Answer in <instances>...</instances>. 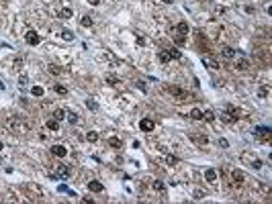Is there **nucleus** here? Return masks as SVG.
Listing matches in <instances>:
<instances>
[{
  "label": "nucleus",
  "mask_w": 272,
  "mask_h": 204,
  "mask_svg": "<svg viewBox=\"0 0 272 204\" xmlns=\"http://www.w3.org/2000/svg\"><path fill=\"white\" fill-rule=\"evenodd\" d=\"M254 137L260 141H270V126H256L254 129Z\"/></svg>",
  "instance_id": "1"
},
{
  "label": "nucleus",
  "mask_w": 272,
  "mask_h": 204,
  "mask_svg": "<svg viewBox=\"0 0 272 204\" xmlns=\"http://www.w3.org/2000/svg\"><path fill=\"white\" fill-rule=\"evenodd\" d=\"M70 178V167L68 165H60L57 174H49V180H68Z\"/></svg>",
  "instance_id": "2"
},
{
  "label": "nucleus",
  "mask_w": 272,
  "mask_h": 204,
  "mask_svg": "<svg viewBox=\"0 0 272 204\" xmlns=\"http://www.w3.org/2000/svg\"><path fill=\"white\" fill-rule=\"evenodd\" d=\"M239 118L238 114V108H233V106H227V110H225V117H223V121L229 122V125H233V122Z\"/></svg>",
  "instance_id": "3"
},
{
  "label": "nucleus",
  "mask_w": 272,
  "mask_h": 204,
  "mask_svg": "<svg viewBox=\"0 0 272 204\" xmlns=\"http://www.w3.org/2000/svg\"><path fill=\"white\" fill-rule=\"evenodd\" d=\"M139 129L143 133H152L153 129H156V122L149 121V118H141V121H139Z\"/></svg>",
  "instance_id": "4"
},
{
  "label": "nucleus",
  "mask_w": 272,
  "mask_h": 204,
  "mask_svg": "<svg viewBox=\"0 0 272 204\" xmlns=\"http://www.w3.org/2000/svg\"><path fill=\"white\" fill-rule=\"evenodd\" d=\"M231 180H233V184H235V186H242L243 182H246V175H243L242 170H233L231 171Z\"/></svg>",
  "instance_id": "5"
},
{
  "label": "nucleus",
  "mask_w": 272,
  "mask_h": 204,
  "mask_svg": "<svg viewBox=\"0 0 272 204\" xmlns=\"http://www.w3.org/2000/svg\"><path fill=\"white\" fill-rule=\"evenodd\" d=\"M25 41H27L29 45H39L41 37L35 33V31H27V33H25Z\"/></svg>",
  "instance_id": "6"
},
{
  "label": "nucleus",
  "mask_w": 272,
  "mask_h": 204,
  "mask_svg": "<svg viewBox=\"0 0 272 204\" xmlns=\"http://www.w3.org/2000/svg\"><path fill=\"white\" fill-rule=\"evenodd\" d=\"M49 151L55 157H66L68 155V147H64V145H53V147H49Z\"/></svg>",
  "instance_id": "7"
},
{
  "label": "nucleus",
  "mask_w": 272,
  "mask_h": 204,
  "mask_svg": "<svg viewBox=\"0 0 272 204\" xmlns=\"http://www.w3.org/2000/svg\"><path fill=\"white\" fill-rule=\"evenodd\" d=\"M201 61H203L205 68H213V69L219 68V61H217V59H213V57H209V55H203V57H201Z\"/></svg>",
  "instance_id": "8"
},
{
  "label": "nucleus",
  "mask_w": 272,
  "mask_h": 204,
  "mask_svg": "<svg viewBox=\"0 0 272 204\" xmlns=\"http://www.w3.org/2000/svg\"><path fill=\"white\" fill-rule=\"evenodd\" d=\"M168 92L172 94V96H176V98H186V96H188L186 90H182V88H178V86H170Z\"/></svg>",
  "instance_id": "9"
},
{
  "label": "nucleus",
  "mask_w": 272,
  "mask_h": 204,
  "mask_svg": "<svg viewBox=\"0 0 272 204\" xmlns=\"http://www.w3.org/2000/svg\"><path fill=\"white\" fill-rule=\"evenodd\" d=\"M221 55H223L225 59H231V57H235V55H238V51H235L233 47H223V49H221Z\"/></svg>",
  "instance_id": "10"
},
{
  "label": "nucleus",
  "mask_w": 272,
  "mask_h": 204,
  "mask_svg": "<svg viewBox=\"0 0 272 204\" xmlns=\"http://www.w3.org/2000/svg\"><path fill=\"white\" fill-rule=\"evenodd\" d=\"M109 147H113V149H121V147H123V141H121L119 137H109Z\"/></svg>",
  "instance_id": "11"
},
{
  "label": "nucleus",
  "mask_w": 272,
  "mask_h": 204,
  "mask_svg": "<svg viewBox=\"0 0 272 204\" xmlns=\"http://www.w3.org/2000/svg\"><path fill=\"white\" fill-rule=\"evenodd\" d=\"M88 190H90V192H102V184L96 182V180H90L88 182Z\"/></svg>",
  "instance_id": "12"
},
{
  "label": "nucleus",
  "mask_w": 272,
  "mask_h": 204,
  "mask_svg": "<svg viewBox=\"0 0 272 204\" xmlns=\"http://www.w3.org/2000/svg\"><path fill=\"white\" fill-rule=\"evenodd\" d=\"M235 68H238V69H246L247 68V59L243 57L239 51H238V63H235Z\"/></svg>",
  "instance_id": "13"
},
{
  "label": "nucleus",
  "mask_w": 272,
  "mask_h": 204,
  "mask_svg": "<svg viewBox=\"0 0 272 204\" xmlns=\"http://www.w3.org/2000/svg\"><path fill=\"white\" fill-rule=\"evenodd\" d=\"M205 180H207L209 184H213V182L217 180V171L215 170H205Z\"/></svg>",
  "instance_id": "14"
},
{
  "label": "nucleus",
  "mask_w": 272,
  "mask_h": 204,
  "mask_svg": "<svg viewBox=\"0 0 272 204\" xmlns=\"http://www.w3.org/2000/svg\"><path fill=\"white\" fill-rule=\"evenodd\" d=\"M45 129H47V131H60V121H47L45 122Z\"/></svg>",
  "instance_id": "15"
},
{
  "label": "nucleus",
  "mask_w": 272,
  "mask_h": 204,
  "mask_svg": "<svg viewBox=\"0 0 272 204\" xmlns=\"http://www.w3.org/2000/svg\"><path fill=\"white\" fill-rule=\"evenodd\" d=\"M176 31H178V33L182 35V37H186V35H188V24L182 20V23H178V24H176Z\"/></svg>",
  "instance_id": "16"
},
{
  "label": "nucleus",
  "mask_w": 272,
  "mask_h": 204,
  "mask_svg": "<svg viewBox=\"0 0 272 204\" xmlns=\"http://www.w3.org/2000/svg\"><path fill=\"white\" fill-rule=\"evenodd\" d=\"M158 57H160V61H162L164 65H166V63H168L170 59H172V57H170V53H168V49H164V51H160V55H158Z\"/></svg>",
  "instance_id": "17"
},
{
  "label": "nucleus",
  "mask_w": 272,
  "mask_h": 204,
  "mask_svg": "<svg viewBox=\"0 0 272 204\" xmlns=\"http://www.w3.org/2000/svg\"><path fill=\"white\" fill-rule=\"evenodd\" d=\"M153 190H156V192H166V184H164L162 180H156L153 182Z\"/></svg>",
  "instance_id": "18"
},
{
  "label": "nucleus",
  "mask_w": 272,
  "mask_h": 204,
  "mask_svg": "<svg viewBox=\"0 0 272 204\" xmlns=\"http://www.w3.org/2000/svg\"><path fill=\"white\" fill-rule=\"evenodd\" d=\"M190 118H194V121H203V112L198 110V108H193V110H190Z\"/></svg>",
  "instance_id": "19"
},
{
  "label": "nucleus",
  "mask_w": 272,
  "mask_h": 204,
  "mask_svg": "<svg viewBox=\"0 0 272 204\" xmlns=\"http://www.w3.org/2000/svg\"><path fill=\"white\" fill-rule=\"evenodd\" d=\"M86 141H90V143L98 141V133H96V131H88V133H86Z\"/></svg>",
  "instance_id": "20"
},
{
  "label": "nucleus",
  "mask_w": 272,
  "mask_h": 204,
  "mask_svg": "<svg viewBox=\"0 0 272 204\" xmlns=\"http://www.w3.org/2000/svg\"><path fill=\"white\" fill-rule=\"evenodd\" d=\"M80 24H82V27H92L94 20H92V16H82V19H80Z\"/></svg>",
  "instance_id": "21"
},
{
  "label": "nucleus",
  "mask_w": 272,
  "mask_h": 204,
  "mask_svg": "<svg viewBox=\"0 0 272 204\" xmlns=\"http://www.w3.org/2000/svg\"><path fill=\"white\" fill-rule=\"evenodd\" d=\"M203 121H207V122H213V121H215V112H213V110H207V112H203Z\"/></svg>",
  "instance_id": "22"
},
{
  "label": "nucleus",
  "mask_w": 272,
  "mask_h": 204,
  "mask_svg": "<svg viewBox=\"0 0 272 204\" xmlns=\"http://www.w3.org/2000/svg\"><path fill=\"white\" fill-rule=\"evenodd\" d=\"M31 92H33V96H37V98H41L45 94V90L41 86H33V90H31Z\"/></svg>",
  "instance_id": "23"
},
{
  "label": "nucleus",
  "mask_w": 272,
  "mask_h": 204,
  "mask_svg": "<svg viewBox=\"0 0 272 204\" xmlns=\"http://www.w3.org/2000/svg\"><path fill=\"white\" fill-rule=\"evenodd\" d=\"M168 53H170V57H172V59H180V49L170 47V49H168Z\"/></svg>",
  "instance_id": "24"
},
{
  "label": "nucleus",
  "mask_w": 272,
  "mask_h": 204,
  "mask_svg": "<svg viewBox=\"0 0 272 204\" xmlns=\"http://www.w3.org/2000/svg\"><path fill=\"white\" fill-rule=\"evenodd\" d=\"M72 15H74V10H72V8H64V10L60 12L61 19H72Z\"/></svg>",
  "instance_id": "25"
},
{
  "label": "nucleus",
  "mask_w": 272,
  "mask_h": 204,
  "mask_svg": "<svg viewBox=\"0 0 272 204\" xmlns=\"http://www.w3.org/2000/svg\"><path fill=\"white\" fill-rule=\"evenodd\" d=\"M205 196H207V192H205V190H201V188L194 190V200H201V198H205Z\"/></svg>",
  "instance_id": "26"
},
{
  "label": "nucleus",
  "mask_w": 272,
  "mask_h": 204,
  "mask_svg": "<svg viewBox=\"0 0 272 204\" xmlns=\"http://www.w3.org/2000/svg\"><path fill=\"white\" fill-rule=\"evenodd\" d=\"M61 39L72 41V39H74V33H72V31H61Z\"/></svg>",
  "instance_id": "27"
},
{
  "label": "nucleus",
  "mask_w": 272,
  "mask_h": 204,
  "mask_svg": "<svg viewBox=\"0 0 272 204\" xmlns=\"http://www.w3.org/2000/svg\"><path fill=\"white\" fill-rule=\"evenodd\" d=\"M53 118H55V121H64V118H66V112L64 110H55L53 112Z\"/></svg>",
  "instance_id": "28"
},
{
  "label": "nucleus",
  "mask_w": 272,
  "mask_h": 204,
  "mask_svg": "<svg viewBox=\"0 0 272 204\" xmlns=\"http://www.w3.org/2000/svg\"><path fill=\"white\" fill-rule=\"evenodd\" d=\"M68 121L72 122V125H76V122H78V114H76V112H68Z\"/></svg>",
  "instance_id": "29"
},
{
  "label": "nucleus",
  "mask_w": 272,
  "mask_h": 204,
  "mask_svg": "<svg viewBox=\"0 0 272 204\" xmlns=\"http://www.w3.org/2000/svg\"><path fill=\"white\" fill-rule=\"evenodd\" d=\"M55 92H57V94H61V96H66V94H68V90H66V86L57 84V86H55Z\"/></svg>",
  "instance_id": "30"
},
{
  "label": "nucleus",
  "mask_w": 272,
  "mask_h": 204,
  "mask_svg": "<svg viewBox=\"0 0 272 204\" xmlns=\"http://www.w3.org/2000/svg\"><path fill=\"white\" fill-rule=\"evenodd\" d=\"M193 141L194 143H201V145H207V143H209L207 137H193Z\"/></svg>",
  "instance_id": "31"
},
{
  "label": "nucleus",
  "mask_w": 272,
  "mask_h": 204,
  "mask_svg": "<svg viewBox=\"0 0 272 204\" xmlns=\"http://www.w3.org/2000/svg\"><path fill=\"white\" fill-rule=\"evenodd\" d=\"M166 161H168V165H176V163H178V159H176L174 155H166Z\"/></svg>",
  "instance_id": "32"
},
{
  "label": "nucleus",
  "mask_w": 272,
  "mask_h": 204,
  "mask_svg": "<svg viewBox=\"0 0 272 204\" xmlns=\"http://www.w3.org/2000/svg\"><path fill=\"white\" fill-rule=\"evenodd\" d=\"M49 72L57 76V73H61V68H57V65H49Z\"/></svg>",
  "instance_id": "33"
},
{
  "label": "nucleus",
  "mask_w": 272,
  "mask_h": 204,
  "mask_svg": "<svg viewBox=\"0 0 272 204\" xmlns=\"http://www.w3.org/2000/svg\"><path fill=\"white\" fill-rule=\"evenodd\" d=\"M252 167H254V170H260V167H262V161H260V159H254L252 161Z\"/></svg>",
  "instance_id": "34"
},
{
  "label": "nucleus",
  "mask_w": 272,
  "mask_h": 204,
  "mask_svg": "<svg viewBox=\"0 0 272 204\" xmlns=\"http://www.w3.org/2000/svg\"><path fill=\"white\" fill-rule=\"evenodd\" d=\"M86 106H88L90 110H96V102H94V100H86Z\"/></svg>",
  "instance_id": "35"
},
{
  "label": "nucleus",
  "mask_w": 272,
  "mask_h": 204,
  "mask_svg": "<svg viewBox=\"0 0 272 204\" xmlns=\"http://www.w3.org/2000/svg\"><path fill=\"white\" fill-rule=\"evenodd\" d=\"M258 94H260V98H266L268 96V88H260V90H258Z\"/></svg>",
  "instance_id": "36"
},
{
  "label": "nucleus",
  "mask_w": 272,
  "mask_h": 204,
  "mask_svg": "<svg viewBox=\"0 0 272 204\" xmlns=\"http://www.w3.org/2000/svg\"><path fill=\"white\" fill-rule=\"evenodd\" d=\"M117 82H119V80H117V78H113V76H109V78H107V84H111V86H115Z\"/></svg>",
  "instance_id": "37"
},
{
  "label": "nucleus",
  "mask_w": 272,
  "mask_h": 204,
  "mask_svg": "<svg viewBox=\"0 0 272 204\" xmlns=\"http://www.w3.org/2000/svg\"><path fill=\"white\" fill-rule=\"evenodd\" d=\"M219 145H221L223 149H227V147H229V143H227V139H219Z\"/></svg>",
  "instance_id": "38"
},
{
  "label": "nucleus",
  "mask_w": 272,
  "mask_h": 204,
  "mask_svg": "<svg viewBox=\"0 0 272 204\" xmlns=\"http://www.w3.org/2000/svg\"><path fill=\"white\" fill-rule=\"evenodd\" d=\"M27 82H29V80H27V76H20V78H19V84H20V86H27Z\"/></svg>",
  "instance_id": "39"
},
{
  "label": "nucleus",
  "mask_w": 272,
  "mask_h": 204,
  "mask_svg": "<svg viewBox=\"0 0 272 204\" xmlns=\"http://www.w3.org/2000/svg\"><path fill=\"white\" fill-rule=\"evenodd\" d=\"M184 41H186V37H182V35L176 37V43H178V45H184Z\"/></svg>",
  "instance_id": "40"
},
{
  "label": "nucleus",
  "mask_w": 272,
  "mask_h": 204,
  "mask_svg": "<svg viewBox=\"0 0 272 204\" xmlns=\"http://www.w3.org/2000/svg\"><path fill=\"white\" fill-rule=\"evenodd\" d=\"M246 12H250V15H254L256 10H254V6H246Z\"/></svg>",
  "instance_id": "41"
},
{
  "label": "nucleus",
  "mask_w": 272,
  "mask_h": 204,
  "mask_svg": "<svg viewBox=\"0 0 272 204\" xmlns=\"http://www.w3.org/2000/svg\"><path fill=\"white\" fill-rule=\"evenodd\" d=\"M88 2H90V4H92V6H96V4H98V2H100V0H88Z\"/></svg>",
  "instance_id": "42"
},
{
  "label": "nucleus",
  "mask_w": 272,
  "mask_h": 204,
  "mask_svg": "<svg viewBox=\"0 0 272 204\" xmlns=\"http://www.w3.org/2000/svg\"><path fill=\"white\" fill-rule=\"evenodd\" d=\"M160 2H164V4H172L174 0H160Z\"/></svg>",
  "instance_id": "43"
},
{
  "label": "nucleus",
  "mask_w": 272,
  "mask_h": 204,
  "mask_svg": "<svg viewBox=\"0 0 272 204\" xmlns=\"http://www.w3.org/2000/svg\"><path fill=\"white\" fill-rule=\"evenodd\" d=\"M2 88H4V82H2V80H0V90H2Z\"/></svg>",
  "instance_id": "44"
},
{
  "label": "nucleus",
  "mask_w": 272,
  "mask_h": 204,
  "mask_svg": "<svg viewBox=\"0 0 272 204\" xmlns=\"http://www.w3.org/2000/svg\"><path fill=\"white\" fill-rule=\"evenodd\" d=\"M0 149H2V141H0Z\"/></svg>",
  "instance_id": "45"
}]
</instances>
